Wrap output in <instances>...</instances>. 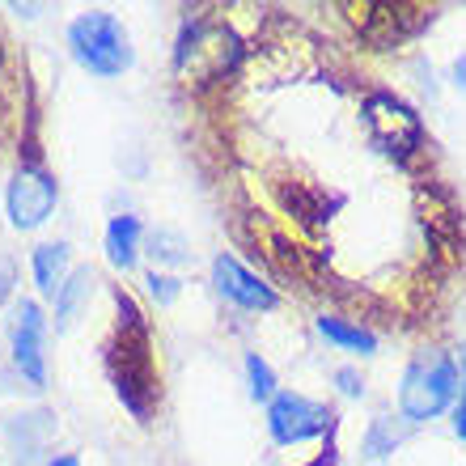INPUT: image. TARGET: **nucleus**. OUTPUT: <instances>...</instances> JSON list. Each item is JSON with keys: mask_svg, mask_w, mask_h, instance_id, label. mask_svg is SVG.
<instances>
[{"mask_svg": "<svg viewBox=\"0 0 466 466\" xmlns=\"http://www.w3.org/2000/svg\"><path fill=\"white\" fill-rule=\"evenodd\" d=\"M148 255L157 258V263H166V268H183L187 258V238L178 229H153L148 233Z\"/></svg>", "mask_w": 466, "mask_h": 466, "instance_id": "2eb2a0df", "label": "nucleus"}, {"mask_svg": "<svg viewBox=\"0 0 466 466\" xmlns=\"http://www.w3.org/2000/svg\"><path fill=\"white\" fill-rule=\"evenodd\" d=\"M148 289H153V297H157L161 306H170L174 297H178V280H170V276H157V271H148Z\"/></svg>", "mask_w": 466, "mask_h": 466, "instance_id": "a211bd4d", "label": "nucleus"}, {"mask_svg": "<svg viewBox=\"0 0 466 466\" xmlns=\"http://www.w3.org/2000/svg\"><path fill=\"white\" fill-rule=\"evenodd\" d=\"M356 13V30L373 43V47H390L399 38L416 35L429 9H394V5H365V9H352Z\"/></svg>", "mask_w": 466, "mask_h": 466, "instance_id": "1a4fd4ad", "label": "nucleus"}, {"mask_svg": "<svg viewBox=\"0 0 466 466\" xmlns=\"http://www.w3.org/2000/svg\"><path fill=\"white\" fill-rule=\"evenodd\" d=\"M454 81H458V86H462V89H466V56H462V60H458V64H454Z\"/></svg>", "mask_w": 466, "mask_h": 466, "instance_id": "4be33fe9", "label": "nucleus"}, {"mask_svg": "<svg viewBox=\"0 0 466 466\" xmlns=\"http://www.w3.org/2000/svg\"><path fill=\"white\" fill-rule=\"evenodd\" d=\"M242 60V43L225 22H196L187 25L174 51V76L183 81L191 94L221 86L225 76Z\"/></svg>", "mask_w": 466, "mask_h": 466, "instance_id": "f03ea898", "label": "nucleus"}, {"mask_svg": "<svg viewBox=\"0 0 466 466\" xmlns=\"http://www.w3.org/2000/svg\"><path fill=\"white\" fill-rule=\"evenodd\" d=\"M212 284H217V293L229 297L233 306H242V309H271L276 306V293H271L268 284L258 280V276H250V271L229 255H221L212 263Z\"/></svg>", "mask_w": 466, "mask_h": 466, "instance_id": "9d476101", "label": "nucleus"}, {"mask_svg": "<svg viewBox=\"0 0 466 466\" xmlns=\"http://www.w3.org/2000/svg\"><path fill=\"white\" fill-rule=\"evenodd\" d=\"M115 306H119V322H115V335H111V344H106V373H111L123 407L140 424H148L153 407H157L153 331H148V319L140 314V306L123 289H115Z\"/></svg>", "mask_w": 466, "mask_h": 466, "instance_id": "f257e3e1", "label": "nucleus"}, {"mask_svg": "<svg viewBox=\"0 0 466 466\" xmlns=\"http://www.w3.org/2000/svg\"><path fill=\"white\" fill-rule=\"evenodd\" d=\"M458 390V369L445 356H424L407 369L403 390H399V407L407 420H432L437 411L450 407Z\"/></svg>", "mask_w": 466, "mask_h": 466, "instance_id": "20e7f679", "label": "nucleus"}, {"mask_svg": "<svg viewBox=\"0 0 466 466\" xmlns=\"http://www.w3.org/2000/svg\"><path fill=\"white\" fill-rule=\"evenodd\" d=\"M136 255H140V221L136 217H115L106 225V258L115 268H136Z\"/></svg>", "mask_w": 466, "mask_h": 466, "instance_id": "f8f14e48", "label": "nucleus"}, {"mask_svg": "<svg viewBox=\"0 0 466 466\" xmlns=\"http://www.w3.org/2000/svg\"><path fill=\"white\" fill-rule=\"evenodd\" d=\"M454 429H458V437L466 441V399L458 403V411H454Z\"/></svg>", "mask_w": 466, "mask_h": 466, "instance_id": "412c9836", "label": "nucleus"}, {"mask_svg": "<svg viewBox=\"0 0 466 466\" xmlns=\"http://www.w3.org/2000/svg\"><path fill=\"white\" fill-rule=\"evenodd\" d=\"M73 271H68V246L64 242H47L35 250V284L43 297H56L64 289Z\"/></svg>", "mask_w": 466, "mask_h": 466, "instance_id": "9b49d317", "label": "nucleus"}, {"mask_svg": "<svg viewBox=\"0 0 466 466\" xmlns=\"http://www.w3.org/2000/svg\"><path fill=\"white\" fill-rule=\"evenodd\" d=\"M47 466H81V462H76L73 454H64V458H56V462H47Z\"/></svg>", "mask_w": 466, "mask_h": 466, "instance_id": "5701e85b", "label": "nucleus"}, {"mask_svg": "<svg viewBox=\"0 0 466 466\" xmlns=\"http://www.w3.org/2000/svg\"><path fill=\"white\" fill-rule=\"evenodd\" d=\"M331 411L306 394H276L271 399V411H268V429L271 437L280 445H293V441H306V437H319V432L331 429Z\"/></svg>", "mask_w": 466, "mask_h": 466, "instance_id": "6e6552de", "label": "nucleus"}, {"mask_svg": "<svg viewBox=\"0 0 466 466\" xmlns=\"http://www.w3.org/2000/svg\"><path fill=\"white\" fill-rule=\"evenodd\" d=\"M365 127L386 153H399V157H407V153H416V148L424 145L420 115L411 111L407 102L394 98V94H369L365 98Z\"/></svg>", "mask_w": 466, "mask_h": 466, "instance_id": "39448f33", "label": "nucleus"}, {"mask_svg": "<svg viewBox=\"0 0 466 466\" xmlns=\"http://www.w3.org/2000/svg\"><path fill=\"white\" fill-rule=\"evenodd\" d=\"M43 339H47V319L38 301H17L13 309V331H9V352L13 365L35 390L47 386V352H43Z\"/></svg>", "mask_w": 466, "mask_h": 466, "instance_id": "0eeeda50", "label": "nucleus"}, {"mask_svg": "<svg viewBox=\"0 0 466 466\" xmlns=\"http://www.w3.org/2000/svg\"><path fill=\"white\" fill-rule=\"evenodd\" d=\"M89 289H94V271L89 268H76L68 280H64V289L56 293V327H73V319L81 314V306L89 301Z\"/></svg>", "mask_w": 466, "mask_h": 466, "instance_id": "ddd939ff", "label": "nucleus"}, {"mask_svg": "<svg viewBox=\"0 0 466 466\" xmlns=\"http://www.w3.org/2000/svg\"><path fill=\"white\" fill-rule=\"evenodd\" d=\"M335 381H339V390H344V394H352V399H356V394H360V390H365V381L356 378L352 369H339V373H335Z\"/></svg>", "mask_w": 466, "mask_h": 466, "instance_id": "6ab92c4d", "label": "nucleus"}, {"mask_svg": "<svg viewBox=\"0 0 466 466\" xmlns=\"http://www.w3.org/2000/svg\"><path fill=\"white\" fill-rule=\"evenodd\" d=\"M56 199H60V191H56V178H51L43 166H35V161H25L22 170L13 174L9 191H5V212H9L13 229H38V225H47V217L56 212Z\"/></svg>", "mask_w": 466, "mask_h": 466, "instance_id": "423d86ee", "label": "nucleus"}, {"mask_svg": "<svg viewBox=\"0 0 466 466\" xmlns=\"http://www.w3.org/2000/svg\"><path fill=\"white\" fill-rule=\"evenodd\" d=\"M319 331L331 339V344H339V348H352V352H373V331H365V327H352V322H344V319H335V314H322L319 319Z\"/></svg>", "mask_w": 466, "mask_h": 466, "instance_id": "4468645a", "label": "nucleus"}, {"mask_svg": "<svg viewBox=\"0 0 466 466\" xmlns=\"http://www.w3.org/2000/svg\"><path fill=\"white\" fill-rule=\"evenodd\" d=\"M68 47L73 60L81 68H89L94 76H119L132 68V38L123 30V22L115 13H81L68 25Z\"/></svg>", "mask_w": 466, "mask_h": 466, "instance_id": "7ed1b4c3", "label": "nucleus"}, {"mask_svg": "<svg viewBox=\"0 0 466 466\" xmlns=\"http://www.w3.org/2000/svg\"><path fill=\"white\" fill-rule=\"evenodd\" d=\"M9 293H13V263L9 258H0V306L9 301Z\"/></svg>", "mask_w": 466, "mask_h": 466, "instance_id": "aec40b11", "label": "nucleus"}, {"mask_svg": "<svg viewBox=\"0 0 466 466\" xmlns=\"http://www.w3.org/2000/svg\"><path fill=\"white\" fill-rule=\"evenodd\" d=\"M246 378H250V394H255L258 403L276 399V373H271V365L258 352L246 356Z\"/></svg>", "mask_w": 466, "mask_h": 466, "instance_id": "dca6fc26", "label": "nucleus"}, {"mask_svg": "<svg viewBox=\"0 0 466 466\" xmlns=\"http://www.w3.org/2000/svg\"><path fill=\"white\" fill-rule=\"evenodd\" d=\"M394 445H399V429H394L390 420H378L373 432L365 437V450L369 454H386V450H394Z\"/></svg>", "mask_w": 466, "mask_h": 466, "instance_id": "f3484780", "label": "nucleus"}]
</instances>
